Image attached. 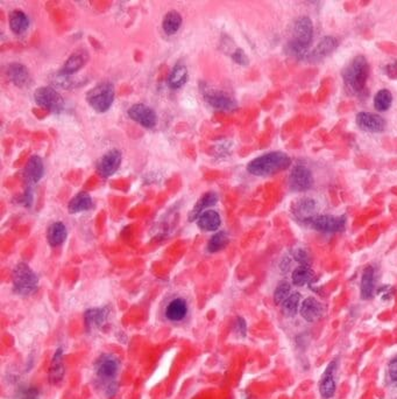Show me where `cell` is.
<instances>
[{
    "mask_svg": "<svg viewBox=\"0 0 397 399\" xmlns=\"http://www.w3.org/2000/svg\"><path fill=\"white\" fill-rule=\"evenodd\" d=\"M39 279L34 271L25 263H19L13 270V290L19 295H29L36 291Z\"/></svg>",
    "mask_w": 397,
    "mask_h": 399,
    "instance_id": "5b68a950",
    "label": "cell"
},
{
    "mask_svg": "<svg viewBox=\"0 0 397 399\" xmlns=\"http://www.w3.org/2000/svg\"><path fill=\"white\" fill-rule=\"evenodd\" d=\"M317 202L311 197H302L292 204V214L300 222L307 221L308 218L317 215Z\"/></svg>",
    "mask_w": 397,
    "mask_h": 399,
    "instance_id": "e0dca14e",
    "label": "cell"
},
{
    "mask_svg": "<svg viewBox=\"0 0 397 399\" xmlns=\"http://www.w3.org/2000/svg\"><path fill=\"white\" fill-rule=\"evenodd\" d=\"M204 98L213 109L220 110V111H233L238 108L235 100L230 97L229 95L220 93V91L213 90L211 88L205 87L203 89Z\"/></svg>",
    "mask_w": 397,
    "mask_h": 399,
    "instance_id": "30bf717a",
    "label": "cell"
},
{
    "mask_svg": "<svg viewBox=\"0 0 397 399\" xmlns=\"http://www.w3.org/2000/svg\"><path fill=\"white\" fill-rule=\"evenodd\" d=\"M235 333H238L240 336H246L247 326H246V322L242 317H238L237 321H235Z\"/></svg>",
    "mask_w": 397,
    "mask_h": 399,
    "instance_id": "f35d334b",
    "label": "cell"
},
{
    "mask_svg": "<svg viewBox=\"0 0 397 399\" xmlns=\"http://www.w3.org/2000/svg\"><path fill=\"white\" fill-rule=\"evenodd\" d=\"M341 75L347 91L354 95L363 93L369 76L368 61L363 55H358L345 67Z\"/></svg>",
    "mask_w": 397,
    "mask_h": 399,
    "instance_id": "3957f363",
    "label": "cell"
},
{
    "mask_svg": "<svg viewBox=\"0 0 397 399\" xmlns=\"http://www.w3.org/2000/svg\"><path fill=\"white\" fill-rule=\"evenodd\" d=\"M23 399H39L38 398V391L34 390V389L28 390L27 392L24 394Z\"/></svg>",
    "mask_w": 397,
    "mask_h": 399,
    "instance_id": "b9f144b4",
    "label": "cell"
},
{
    "mask_svg": "<svg viewBox=\"0 0 397 399\" xmlns=\"http://www.w3.org/2000/svg\"><path fill=\"white\" fill-rule=\"evenodd\" d=\"M128 116L134 122L140 124V125L147 127V129H153L156 125V113L152 108L147 107L145 104H134L128 109Z\"/></svg>",
    "mask_w": 397,
    "mask_h": 399,
    "instance_id": "5bb4252c",
    "label": "cell"
},
{
    "mask_svg": "<svg viewBox=\"0 0 397 399\" xmlns=\"http://www.w3.org/2000/svg\"><path fill=\"white\" fill-rule=\"evenodd\" d=\"M120 368V362L115 355L105 354L98 358L94 364L95 375L103 383L106 384V393L109 396H113L117 391V384L115 378L118 375Z\"/></svg>",
    "mask_w": 397,
    "mask_h": 399,
    "instance_id": "277c9868",
    "label": "cell"
},
{
    "mask_svg": "<svg viewBox=\"0 0 397 399\" xmlns=\"http://www.w3.org/2000/svg\"><path fill=\"white\" fill-rule=\"evenodd\" d=\"M36 104L53 112H61L64 109V100L56 90L50 87L39 88L34 94Z\"/></svg>",
    "mask_w": 397,
    "mask_h": 399,
    "instance_id": "9c48e42d",
    "label": "cell"
},
{
    "mask_svg": "<svg viewBox=\"0 0 397 399\" xmlns=\"http://www.w3.org/2000/svg\"><path fill=\"white\" fill-rule=\"evenodd\" d=\"M43 174H45V166H43L42 159L39 155L31 156L24 172V178L27 188H32V186L38 184L42 179Z\"/></svg>",
    "mask_w": 397,
    "mask_h": 399,
    "instance_id": "9a60e30c",
    "label": "cell"
},
{
    "mask_svg": "<svg viewBox=\"0 0 397 399\" xmlns=\"http://www.w3.org/2000/svg\"><path fill=\"white\" fill-rule=\"evenodd\" d=\"M229 242H230L229 235H227L225 231L217 232L211 237V240L209 241L208 251L211 252V254H215V252L223 250V249H225L227 247Z\"/></svg>",
    "mask_w": 397,
    "mask_h": 399,
    "instance_id": "e575fe53",
    "label": "cell"
},
{
    "mask_svg": "<svg viewBox=\"0 0 397 399\" xmlns=\"http://www.w3.org/2000/svg\"><path fill=\"white\" fill-rule=\"evenodd\" d=\"M300 312L304 320H307L308 322H314L318 320L319 317H322L323 313H324V307L314 296H309V298L303 300Z\"/></svg>",
    "mask_w": 397,
    "mask_h": 399,
    "instance_id": "d6986e66",
    "label": "cell"
},
{
    "mask_svg": "<svg viewBox=\"0 0 397 399\" xmlns=\"http://www.w3.org/2000/svg\"><path fill=\"white\" fill-rule=\"evenodd\" d=\"M392 104V95L388 89L378 90L374 97V108L377 111L383 112L390 109Z\"/></svg>",
    "mask_w": 397,
    "mask_h": 399,
    "instance_id": "836d02e7",
    "label": "cell"
},
{
    "mask_svg": "<svg viewBox=\"0 0 397 399\" xmlns=\"http://www.w3.org/2000/svg\"><path fill=\"white\" fill-rule=\"evenodd\" d=\"M93 208V201L86 192H80L75 197H72L69 202L68 210L70 214L82 213V211L91 210Z\"/></svg>",
    "mask_w": 397,
    "mask_h": 399,
    "instance_id": "d4e9b609",
    "label": "cell"
},
{
    "mask_svg": "<svg viewBox=\"0 0 397 399\" xmlns=\"http://www.w3.org/2000/svg\"><path fill=\"white\" fill-rule=\"evenodd\" d=\"M217 201H218V195H217V193L209 192L207 194H204V195L197 201V203L194 204L192 210L190 211V215H189L190 221L191 222L196 221V219L200 217V215L202 213H204V210L207 209V208L215 206V204L217 203Z\"/></svg>",
    "mask_w": 397,
    "mask_h": 399,
    "instance_id": "4316f807",
    "label": "cell"
},
{
    "mask_svg": "<svg viewBox=\"0 0 397 399\" xmlns=\"http://www.w3.org/2000/svg\"><path fill=\"white\" fill-rule=\"evenodd\" d=\"M314 185V175L310 168L302 163H297L289 175V187L292 192H307Z\"/></svg>",
    "mask_w": 397,
    "mask_h": 399,
    "instance_id": "ba28073f",
    "label": "cell"
},
{
    "mask_svg": "<svg viewBox=\"0 0 397 399\" xmlns=\"http://www.w3.org/2000/svg\"><path fill=\"white\" fill-rule=\"evenodd\" d=\"M384 71L389 77L397 78V61L391 62V63H387L384 67Z\"/></svg>",
    "mask_w": 397,
    "mask_h": 399,
    "instance_id": "ab89813d",
    "label": "cell"
},
{
    "mask_svg": "<svg viewBox=\"0 0 397 399\" xmlns=\"http://www.w3.org/2000/svg\"><path fill=\"white\" fill-rule=\"evenodd\" d=\"M232 58L235 63H238L240 65H248V63H249V58L247 56V54H246L245 50L241 48H238L234 50L232 54Z\"/></svg>",
    "mask_w": 397,
    "mask_h": 399,
    "instance_id": "74e56055",
    "label": "cell"
},
{
    "mask_svg": "<svg viewBox=\"0 0 397 399\" xmlns=\"http://www.w3.org/2000/svg\"><path fill=\"white\" fill-rule=\"evenodd\" d=\"M304 225L325 233H334L343 231L346 226V217L345 216L333 215H316L314 217L308 218L303 222Z\"/></svg>",
    "mask_w": 397,
    "mask_h": 399,
    "instance_id": "52a82bcc",
    "label": "cell"
},
{
    "mask_svg": "<svg viewBox=\"0 0 397 399\" xmlns=\"http://www.w3.org/2000/svg\"><path fill=\"white\" fill-rule=\"evenodd\" d=\"M312 278H314V271L311 270V267L300 265L293 270L291 281L295 286H304V285L310 283Z\"/></svg>",
    "mask_w": 397,
    "mask_h": 399,
    "instance_id": "1f68e13d",
    "label": "cell"
},
{
    "mask_svg": "<svg viewBox=\"0 0 397 399\" xmlns=\"http://www.w3.org/2000/svg\"><path fill=\"white\" fill-rule=\"evenodd\" d=\"M7 76L12 81L13 84H16L19 88L29 86L32 81L28 69L21 63H11L7 67Z\"/></svg>",
    "mask_w": 397,
    "mask_h": 399,
    "instance_id": "44dd1931",
    "label": "cell"
},
{
    "mask_svg": "<svg viewBox=\"0 0 397 399\" xmlns=\"http://www.w3.org/2000/svg\"><path fill=\"white\" fill-rule=\"evenodd\" d=\"M123 154L118 149H112L102 156L97 163V171L103 178H110L119 170Z\"/></svg>",
    "mask_w": 397,
    "mask_h": 399,
    "instance_id": "4fadbf2b",
    "label": "cell"
},
{
    "mask_svg": "<svg viewBox=\"0 0 397 399\" xmlns=\"http://www.w3.org/2000/svg\"><path fill=\"white\" fill-rule=\"evenodd\" d=\"M182 26V17L181 14L176 11H171L165 14L162 21L163 32L167 35H174L175 33L178 32V29Z\"/></svg>",
    "mask_w": 397,
    "mask_h": 399,
    "instance_id": "4dcf8cb0",
    "label": "cell"
},
{
    "mask_svg": "<svg viewBox=\"0 0 397 399\" xmlns=\"http://www.w3.org/2000/svg\"><path fill=\"white\" fill-rule=\"evenodd\" d=\"M10 27L14 34H24L29 27V19L27 14L19 10L13 11L10 16Z\"/></svg>",
    "mask_w": 397,
    "mask_h": 399,
    "instance_id": "83f0119b",
    "label": "cell"
},
{
    "mask_svg": "<svg viewBox=\"0 0 397 399\" xmlns=\"http://www.w3.org/2000/svg\"><path fill=\"white\" fill-rule=\"evenodd\" d=\"M291 165V159L284 152H268L253 159L247 165L248 173L255 177H269L278 172L284 171Z\"/></svg>",
    "mask_w": 397,
    "mask_h": 399,
    "instance_id": "7a4b0ae2",
    "label": "cell"
},
{
    "mask_svg": "<svg viewBox=\"0 0 397 399\" xmlns=\"http://www.w3.org/2000/svg\"><path fill=\"white\" fill-rule=\"evenodd\" d=\"M375 271L373 266H367L361 277V298L370 299L374 294L375 287Z\"/></svg>",
    "mask_w": 397,
    "mask_h": 399,
    "instance_id": "f1b7e54d",
    "label": "cell"
},
{
    "mask_svg": "<svg viewBox=\"0 0 397 399\" xmlns=\"http://www.w3.org/2000/svg\"><path fill=\"white\" fill-rule=\"evenodd\" d=\"M67 228L62 222H55L48 228L47 240L51 247H60L67 240Z\"/></svg>",
    "mask_w": 397,
    "mask_h": 399,
    "instance_id": "484cf974",
    "label": "cell"
},
{
    "mask_svg": "<svg viewBox=\"0 0 397 399\" xmlns=\"http://www.w3.org/2000/svg\"><path fill=\"white\" fill-rule=\"evenodd\" d=\"M222 224L220 215L215 210H205L197 218L198 228L204 231H216Z\"/></svg>",
    "mask_w": 397,
    "mask_h": 399,
    "instance_id": "cb8c5ba5",
    "label": "cell"
},
{
    "mask_svg": "<svg viewBox=\"0 0 397 399\" xmlns=\"http://www.w3.org/2000/svg\"><path fill=\"white\" fill-rule=\"evenodd\" d=\"M292 258L295 259V262L299 263L300 265L310 266L311 264L310 255H309V252L307 250H304V249H296V250H293Z\"/></svg>",
    "mask_w": 397,
    "mask_h": 399,
    "instance_id": "8d00e7d4",
    "label": "cell"
},
{
    "mask_svg": "<svg viewBox=\"0 0 397 399\" xmlns=\"http://www.w3.org/2000/svg\"><path fill=\"white\" fill-rule=\"evenodd\" d=\"M187 303L184 299L176 298L168 303L164 309L165 319L170 322L182 321L187 314Z\"/></svg>",
    "mask_w": 397,
    "mask_h": 399,
    "instance_id": "ffe728a7",
    "label": "cell"
},
{
    "mask_svg": "<svg viewBox=\"0 0 397 399\" xmlns=\"http://www.w3.org/2000/svg\"><path fill=\"white\" fill-rule=\"evenodd\" d=\"M355 122L360 129L370 133L383 132L387 126L383 117L372 112H359L356 115Z\"/></svg>",
    "mask_w": 397,
    "mask_h": 399,
    "instance_id": "7c38bea8",
    "label": "cell"
},
{
    "mask_svg": "<svg viewBox=\"0 0 397 399\" xmlns=\"http://www.w3.org/2000/svg\"><path fill=\"white\" fill-rule=\"evenodd\" d=\"M64 377V365H63V349L57 348L55 351L53 360L49 369V382L51 384H58L62 382Z\"/></svg>",
    "mask_w": 397,
    "mask_h": 399,
    "instance_id": "603a6c76",
    "label": "cell"
},
{
    "mask_svg": "<svg viewBox=\"0 0 397 399\" xmlns=\"http://www.w3.org/2000/svg\"><path fill=\"white\" fill-rule=\"evenodd\" d=\"M89 60V53L84 49H79L73 53L70 57L65 61L63 67L60 70V75L69 76L80 70Z\"/></svg>",
    "mask_w": 397,
    "mask_h": 399,
    "instance_id": "ac0fdd59",
    "label": "cell"
},
{
    "mask_svg": "<svg viewBox=\"0 0 397 399\" xmlns=\"http://www.w3.org/2000/svg\"><path fill=\"white\" fill-rule=\"evenodd\" d=\"M337 369V362L332 361L327 365L324 373H323L321 382H319V392L324 399H330L334 396L337 389L336 379H334V372Z\"/></svg>",
    "mask_w": 397,
    "mask_h": 399,
    "instance_id": "2e32d148",
    "label": "cell"
},
{
    "mask_svg": "<svg viewBox=\"0 0 397 399\" xmlns=\"http://www.w3.org/2000/svg\"><path fill=\"white\" fill-rule=\"evenodd\" d=\"M115 100V87L110 82L99 83L86 95L90 107L97 112H106Z\"/></svg>",
    "mask_w": 397,
    "mask_h": 399,
    "instance_id": "8992f818",
    "label": "cell"
},
{
    "mask_svg": "<svg viewBox=\"0 0 397 399\" xmlns=\"http://www.w3.org/2000/svg\"><path fill=\"white\" fill-rule=\"evenodd\" d=\"M187 68L184 64H176L168 77V84L171 89H179L187 81Z\"/></svg>",
    "mask_w": 397,
    "mask_h": 399,
    "instance_id": "f546056e",
    "label": "cell"
},
{
    "mask_svg": "<svg viewBox=\"0 0 397 399\" xmlns=\"http://www.w3.org/2000/svg\"><path fill=\"white\" fill-rule=\"evenodd\" d=\"M338 47V39L334 38L332 35L324 36L321 41L317 43V46L315 47L311 52H309L305 61L310 62V63H319V62L324 60L329 55L332 54Z\"/></svg>",
    "mask_w": 397,
    "mask_h": 399,
    "instance_id": "8fae6325",
    "label": "cell"
},
{
    "mask_svg": "<svg viewBox=\"0 0 397 399\" xmlns=\"http://www.w3.org/2000/svg\"><path fill=\"white\" fill-rule=\"evenodd\" d=\"M314 40V23L309 17H300L291 26L289 41L284 45V53L297 60H305Z\"/></svg>",
    "mask_w": 397,
    "mask_h": 399,
    "instance_id": "6da1fadb",
    "label": "cell"
},
{
    "mask_svg": "<svg viewBox=\"0 0 397 399\" xmlns=\"http://www.w3.org/2000/svg\"><path fill=\"white\" fill-rule=\"evenodd\" d=\"M388 372H389V377H390L392 382L397 383V357L394 358V360L389 363Z\"/></svg>",
    "mask_w": 397,
    "mask_h": 399,
    "instance_id": "60d3db41",
    "label": "cell"
},
{
    "mask_svg": "<svg viewBox=\"0 0 397 399\" xmlns=\"http://www.w3.org/2000/svg\"><path fill=\"white\" fill-rule=\"evenodd\" d=\"M109 308L108 307H101V308H91L87 309L84 315L85 319L86 328L91 331V329L102 328L103 326L106 324L109 317Z\"/></svg>",
    "mask_w": 397,
    "mask_h": 399,
    "instance_id": "7402d4cb",
    "label": "cell"
},
{
    "mask_svg": "<svg viewBox=\"0 0 397 399\" xmlns=\"http://www.w3.org/2000/svg\"><path fill=\"white\" fill-rule=\"evenodd\" d=\"M301 299H302V296H301L299 292L291 293V294L284 300V302L282 303L283 314H284L285 316H295L297 312H299Z\"/></svg>",
    "mask_w": 397,
    "mask_h": 399,
    "instance_id": "d6a6232c",
    "label": "cell"
},
{
    "mask_svg": "<svg viewBox=\"0 0 397 399\" xmlns=\"http://www.w3.org/2000/svg\"><path fill=\"white\" fill-rule=\"evenodd\" d=\"M291 294V285L288 281H281L275 288L274 292V301L276 305H282L284 300Z\"/></svg>",
    "mask_w": 397,
    "mask_h": 399,
    "instance_id": "d590c367",
    "label": "cell"
}]
</instances>
